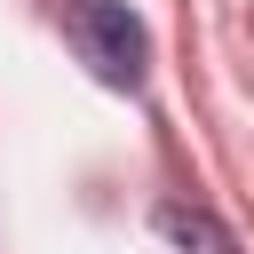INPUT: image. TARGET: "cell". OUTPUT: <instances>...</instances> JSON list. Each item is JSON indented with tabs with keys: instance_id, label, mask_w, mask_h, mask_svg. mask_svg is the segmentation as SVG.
Instances as JSON below:
<instances>
[{
	"instance_id": "1",
	"label": "cell",
	"mask_w": 254,
	"mask_h": 254,
	"mask_svg": "<svg viewBox=\"0 0 254 254\" xmlns=\"http://www.w3.org/2000/svg\"><path fill=\"white\" fill-rule=\"evenodd\" d=\"M56 24H64V40L79 48V64H87L103 87H135V79H143L151 40H143V24L127 16V0H56Z\"/></svg>"
},
{
	"instance_id": "2",
	"label": "cell",
	"mask_w": 254,
	"mask_h": 254,
	"mask_svg": "<svg viewBox=\"0 0 254 254\" xmlns=\"http://www.w3.org/2000/svg\"><path fill=\"white\" fill-rule=\"evenodd\" d=\"M159 230H167L183 254H230V238H222L206 214H190V206H167V214H159Z\"/></svg>"
}]
</instances>
